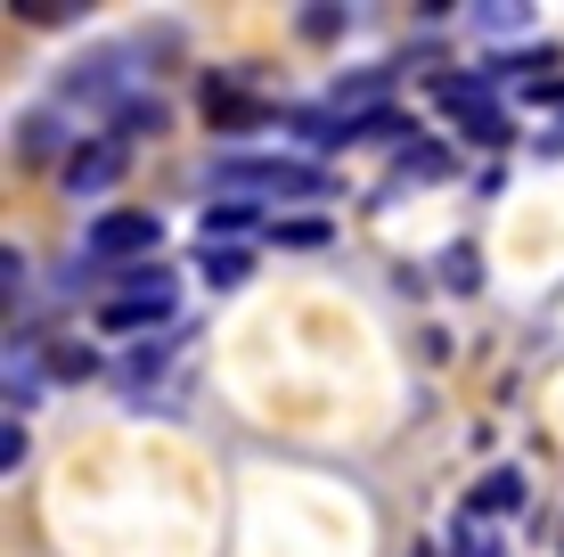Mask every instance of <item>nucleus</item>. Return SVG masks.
I'll return each mask as SVG.
<instances>
[{"instance_id":"f257e3e1","label":"nucleus","mask_w":564,"mask_h":557,"mask_svg":"<svg viewBox=\"0 0 564 557\" xmlns=\"http://www.w3.org/2000/svg\"><path fill=\"white\" fill-rule=\"evenodd\" d=\"M213 189H221V197L279 205V197H327V172L311 157H262V148H238V157L213 164Z\"/></svg>"},{"instance_id":"f03ea898","label":"nucleus","mask_w":564,"mask_h":557,"mask_svg":"<svg viewBox=\"0 0 564 557\" xmlns=\"http://www.w3.org/2000/svg\"><path fill=\"white\" fill-rule=\"evenodd\" d=\"M123 287L99 303V329L107 336H140V329H164L172 320V303H181V287H172L164 263H140V271H115Z\"/></svg>"},{"instance_id":"7ed1b4c3","label":"nucleus","mask_w":564,"mask_h":557,"mask_svg":"<svg viewBox=\"0 0 564 557\" xmlns=\"http://www.w3.org/2000/svg\"><path fill=\"white\" fill-rule=\"evenodd\" d=\"M155 246H164V214H131V205H115L83 229L90 271H140V263H155Z\"/></svg>"},{"instance_id":"20e7f679","label":"nucleus","mask_w":564,"mask_h":557,"mask_svg":"<svg viewBox=\"0 0 564 557\" xmlns=\"http://www.w3.org/2000/svg\"><path fill=\"white\" fill-rule=\"evenodd\" d=\"M57 181H66L74 197H99V189L123 181V148H115L107 131H99V140H74V157L57 164Z\"/></svg>"},{"instance_id":"39448f33","label":"nucleus","mask_w":564,"mask_h":557,"mask_svg":"<svg viewBox=\"0 0 564 557\" xmlns=\"http://www.w3.org/2000/svg\"><path fill=\"white\" fill-rule=\"evenodd\" d=\"M17 157H25V164H66V157H74L66 107H33L25 124H17Z\"/></svg>"},{"instance_id":"423d86ee","label":"nucleus","mask_w":564,"mask_h":557,"mask_svg":"<svg viewBox=\"0 0 564 557\" xmlns=\"http://www.w3.org/2000/svg\"><path fill=\"white\" fill-rule=\"evenodd\" d=\"M164 124H172V115H164V99H155V90H131V99L107 115V140H115V148H123V140H155Z\"/></svg>"},{"instance_id":"0eeeda50","label":"nucleus","mask_w":564,"mask_h":557,"mask_svg":"<svg viewBox=\"0 0 564 557\" xmlns=\"http://www.w3.org/2000/svg\"><path fill=\"white\" fill-rule=\"evenodd\" d=\"M254 222H262V205H254V197H213V205H205V246H213V238H221V246H229V238H246Z\"/></svg>"},{"instance_id":"6e6552de","label":"nucleus","mask_w":564,"mask_h":557,"mask_svg":"<svg viewBox=\"0 0 564 557\" xmlns=\"http://www.w3.org/2000/svg\"><path fill=\"white\" fill-rule=\"evenodd\" d=\"M508 508H523V475L516 468H491L475 484V501H466V516H508Z\"/></svg>"},{"instance_id":"1a4fd4ad","label":"nucleus","mask_w":564,"mask_h":557,"mask_svg":"<svg viewBox=\"0 0 564 557\" xmlns=\"http://www.w3.org/2000/svg\"><path fill=\"white\" fill-rule=\"evenodd\" d=\"M205 115L213 124H270V107L246 99V90H229V83H205Z\"/></svg>"},{"instance_id":"9d476101","label":"nucleus","mask_w":564,"mask_h":557,"mask_svg":"<svg viewBox=\"0 0 564 557\" xmlns=\"http://www.w3.org/2000/svg\"><path fill=\"white\" fill-rule=\"evenodd\" d=\"M205 287H246V271H254V255L246 246H205Z\"/></svg>"},{"instance_id":"9b49d317","label":"nucleus","mask_w":564,"mask_h":557,"mask_svg":"<svg viewBox=\"0 0 564 557\" xmlns=\"http://www.w3.org/2000/svg\"><path fill=\"white\" fill-rule=\"evenodd\" d=\"M442 287H458V296H475V287H482V255H475V246H442Z\"/></svg>"},{"instance_id":"f8f14e48","label":"nucleus","mask_w":564,"mask_h":557,"mask_svg":"<svg viewBox=\"0 0 564 557\" xmlns=\"http://www.w3.org/2000/svg\"><path fill=\"white\" fill-rule=\"evenodd\" d=\"M295 33L303 42H336V33H352V9H327V0L319 9H295Z\"/></svg>"},{"instance_id":"ddd939ff","label":"nucleus","mask_w":564,"mask_h":557,"mask_svg":"<svg viewBox=\"0 0 564 557\" xmlns=\"http://www.w3.org/2000/svg\"><path fill=\"white\" fill-rule=\"evenodd\" d=\"M9 17H25V25H74L83 0H9Z\"/></svg>"},{"instance_id":"4468645a","label":"nucleus","mask_w":564,"mask_h":557,"mask_svg":"<svg viewBox=\"0 0 564 557\" xmlns=\"http://www.w3.org/2000/svg\"><path fill=\"white\" fill-rule=\"evenodd\" d=\"M164 361H172V336H148L140 353L123 361V386H140V377H155V369H164Z\"/></svg>"},{"instance_id":"2eb2a0df","label":"nucleus","mask_w":564,"mask_h":557,"mask_svg":"<svg viewBox=\"0 0 564 557\" xmlns=\"http://www.w3.org/2000/svg\"><path fill=\"white\" fill-rule=\"evenodd\" d=\"M0 279H9V312H17V303L33 296V263H25V255L9 246V255H0Z\"/></svg>"},{"instance_id":"dca6fc26","label":"nucleus","mask_w":564,"mask_h":557,"mask_svg":"<svg viewBox=\"0 0 564 557\" xmlns=\"http://www.w3.org/2000/svg\"><path fill=\"white\" fill-rule=\"evenodd\" d=\"M442 172H451V157H442V148H425V157H401V181H442Z\"/></svg>"},{"instance_id":"f3484780","label":"nucleus","mask_w":564,"mask_h":557,"mask_svg":"<svg viewBox=\"0 0 564 557\" xmlns=\"http://www.w3.org/2000/svg\"><path fill=\"white\" fill-rule=\"evenodd\" d=\"M270 238H279V246H327V222H279Z\"/></svg>"},{"instance_id":"a211bd4d","label":"nucleus","mask_w":564,"mask_h":557,"mask_svg":"<svg viewBox=\"0 0 564 557\" xmlns=\"http://www.w3.org/2000/svg\"><path fill=\"white\" fill-rule=\"evenodd\" d=\"M0 468H25V418H9V427H0Z\"/></svg>"},{"instance_id":"6ab92c4d","label":"nucleus","mask_w":564,"mask_h":557,"mask_svg":"<svg viewBox=\"0 0 564 557\" xmlns=\"http://www.w3.org/2000/svg\"><path fill=\"white\" fill-rule=\"evenodd\" d=\"M466 17H475V25H491V33H508V25H523L532 9H508V0H499V9H466Z\"/></svg>"},{"instance_id":"aec40b11","label":"nucleus","mask_w":564,"mask_h":557,"mask_svg":"<svg viewBox=\"0 0 564 557\" xmlns=\"http://www.w3.org/2000/svg\"><path fill=\"white\" fill-rule=\"evenodd\" d=\"M50 369L57 377H90V369H99V353H50Z\"/></svg>"},{"instance_id":"412c9836","label":"nucleus","mask_w":564,"mask_h":557,"mask_svg":"<svg viewBox=\"0 0 564 557\" xmlns=\"http://www.w3.org/2000/svg\"><path fill=\"white\" fill-rule=\"evenodd\" d=\"M556 549H564V533H556Z\"/></svg>"}]
</instances>
